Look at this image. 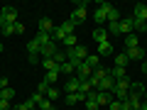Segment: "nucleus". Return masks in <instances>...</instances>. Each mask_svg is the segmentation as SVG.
<instances>
[{"mask_svg": "<svg viewBox=\"0 0 147 110\" xmlns=\"http://www.w3.org/2000/svg\"><path fill=\"white\" fill-rule=\"evenodd\" d=\"M86 17H88V10H86V3H76V7H74L71 17H69V22H71L74 27L76 25H84Z\"/></svg>", "mask_w": 147, "mask_h": 110, "instance_id": "1", "label": "nucleus"}, {"mask_svg": "<svg viewBox=\"0 0 147 110\" xmlns=\"http://www.w3.org/2000/svg\"><path fill=\"white\" fill-rule=\"evenodd\" d=\"M69 34H74V25L66 20L64 25L54 27V32H52V39H54V42H64V37H69Z\"/></svg>", "mask_w": 147, "mask_h": 110, "instance_id": "2", "label": "nucleus"}, {"mask_svg": "<svg viewBox=\"0 0 147 110\" xmlns=\"http://www.w3.org/2000/svg\"><path fill=\"white\" fill-rule=\"evenodd\" d=\"M125 56H127V61H145V49L142 47L125 49Z\"/></svg>", "mask_w": 147, "mask_h": 110, "instance_id": "3", "label": "nucleus"}, {"mask_svg": "<svg viewBox=\"0 0 147 110\" xmlns=\"http://www.w3.org/2000/svg\"><path fill=\"white\" fill-rule=\"evenodd\" d=\"M0 12H3V17H5L7 25H15V22H17V7L5 5V7H0Z\"/></svg>", "mask_w": 147, "mask_h": 110, "instance_id": "4", "label": "nucleus"}, {"mask_svg": "<svg viewBox=\"0 0 147 110\" xmlns=\"http://www.w3.org/2000/svg\"><path fill=\"white\" fill-rule=\"evenodd\" d=\"M64 88H66V95L69 93H79L81 91V78L79 76H69V81L64 83Z\"/></svg>", "mask_w": 147, "mask_h": 110, "instance_id": "5", "label": "nucleus"}, {"mask_svg": "<svg viewBox=\"0 0 147 110\" xmlns=\"http://www.w3.org/2000/svg\"><path fill=\"white\" fill-rule=\"evenodd\" d=\"M59 49H57V42H49V44H44L42 49H39V59H54V54H57Z\"/></svg>", "mask_w": 147, "mask_h": 110, "instance_id": "6", "label": "nucleus"}, {"mask_svg": "<svg viewBox=\"0 0 147 110\" xmlns=\"http://www.w3.org/2000/svg\"><path fill=\"white\" fill-rule=\"evenodd\" d=\"M108 7H110V3H100V5L93 10V20L98 22V25H103V22H105V10H108Z\"/></svg>", "mask_w": 147, "mask_h": 110, "instance_id": "7", "label": "nucleus"}, {"mask_svg": "<svg viewBox=\"0 0 147 110\" xmlns=\"http://www.w3.org/2000/svg\"><path fill=\"white\" fill-rule=\"evenodd\" d=\"M132 17H135V20H145V22H147V5H145V3H137V5L132 7Z\"/></svg>", "mask_w": 147, "mask_h": 110, "instance_id": "8", "label": "nucleus"}, {"mask_svg": "<svg viewBox=\"0 0 147 110\" xmlns=\"http://www.w3.org/2000/svg\"><path fill=\"white\" fill-rule=\"evenodd\" d=\"M98 56H113V42L105 39V42L98 44Z\"/></svg>", "mask_w": 147, "mask_h": 110, "instance_id": "9", "label": "nucleus"}, {"mask_svg": "<svg viewBox=\"0 0 147 110\" xmlns=\"http://www.w3.org/2000/svg\"><path fill=\"white\" fill-rule=\"evenodd\" d=\"M105 22H108V25H113V22H120V12H118V7L110 5L108 10H105Z\"/></svg>", "mask_w": 147, "mask_h": 110, "instance_id": "10", "label": "nucleus"}, {"mask_svg": "<svg viewBox=\"0 0 147 110\" xmlns=\"http://www.w3.org/2000/svg\"><path fill=\"white\" fill-rule=\"evenodd\" d=\"M108 76L113 81H120V78H127V73H125V68H120V66H113V68H108Z\"/></svg>", "mask_w": 147, "mask_h": 110, "instance_id": "11", "label": "nucleus"}, {"mask_svg": "<svg viewBox=\"0 0 147 110\" xmlns=\"http://www.w3.org/2000/svg\"><path fill=\"white\" fill-rule=\"evenodd\" d=\"M118 25H120V32H123V34H132V15H130V17H123Z\"/></svg>", "mask_w": 147, "mask_h": 110, "instance_id": "12", "label": "nucleus"}, {"mask_svg": "<svg viewBox=\"0 0 147 110\" xmlns=\"http://www.w3.org/2000/svg\"><path fill=\"white\" fill-rule=\"evenodd\" d=\"M108 37H110V34H108V30H105V27H96V30H93V39H96L98 44H100V42H105Z\"/></svg>", "mask_w": 147, "mask_h": 110, "instance_id": "13", "label": "nucleus"}, {"mask_svg": "<svg viewBox=\"0 0 147 110\" xmlns=\"http://www.w3.org/2000/svg\"><path fill=\"white\" fill-rule=\"evenodd\" d=\"M113 86H115V81L108 76V78H103V81L98 83V91H100V93H110V91H113Z\"/></svg>", "mask_w": 147, "mask_h": 110, "instance_id": "14", "label": "nucleus"}, {"mask_svg": "<svg viewBox=\"0 0 147 110\" xmlns=\"http://www.w3.org/2000/svg\"><path fill=\"white\" fill-rule=\"evenodd\" d=\"M84 64H86V66H88V68H93V71H96V68L100 66V56H98V54H88Z\"/></svg>", "mask_w": 147, "mask_h": 110, "instance_id": "15", "label": "nucleus"}, {"mask_svg": "<svg viewBox=\"0 0 147 110\" xmlns=\"http://www.w3.org/2000/svg\"><path fill=\"white\" fill-rule=\"evenodd\" d=\"M59 73H66V76H76V66H74L71 61H64L61 66H59Z\"/></svg>", "mask_w": 147, "mask_h": 110, "instance_id": "16", "label": "nucleus"}, {"mask_svg": "<svg viewBox=\"0 0 147 110\" xmlns=\"http://www.w3.org/2000/svg\"><path fill=\"white\" fill-rule=\"evenodd\" d=\"M39 32H47V34H52V32H54V25H52L49 17H42V20H39Z\"/></svg>", "mask_w": 147, "mask_h": 110, "instance_id": "17", "label": "nucleus"}, {"mask_svg": "<svg viewBox=\"0 0 147 110\" xmlns=\"http://www.w3.org/2000/svg\"><path fill=\"white\" fill-rule=\"evenodd\" d=\"M39 42H37V39H30V42H27V52H30V56H39Z\"/></svg>", "mask_w": 147, "mask_h": 110, "instance_id": "18", "label": "nucleus"}, {"mask_svg": "<svg viewBox=\"0 0 147 110\" xmlns=\"http://www.w3.org/2000/svg\"><path fill=\"white\" fill-rule=\"evenodd\" d=\"M91 73H93V68H88L86 64H81V66H79V71H76V76H79L81 81H86V78H91Z\"/></svg>", "mask_w": 147, "mask_h": 110, "instance_id": "19", "label": "nucleus"}, {"mask_svg": "<svg viewBox=\"0 0 147 110\" xmlns=\"http://www.w3.org/2000/svg\"><path fill=\"white\" fill-rule=\"evenodd\" d=\"M34 39L39 42V47H44V44L54 42V39H52V34H47V32H37V34H34Z\"/></svg>", "mask_w": 147, "mask_h": 110, "instance_id": "20", "label": "nucleus"}, {"mask_svg": "<svg viewBox=\"0 0 147 110\" xmlns=\"http://www.w3.org/2000/svg\"><path fill=\"white\" fill-rule=\"evenodd\" d=\"M96 93H98V95H96V100H98V108H100V105H108L110 100H113V95H110V93H100V91H96Z\"/></svg>", "mask_w": 147, "mask_h": 110, "instance_id": "21", "label": "nucleus"}, {"mask_svg": "<svg viewBox=\"0 0 147 110\" xmlns=\"http://www.w3.org/2000/svg\"><path fill=\"white\" fill-rule=\"evenodd\" d=\"M125 47L132 49V47H140V42H137V34L132 32V34H125Z\"/></svg>", "mask_w": 147, "mask_h": 110, "instance_id": "22", "label": "nucleus"}, {"mask_svg": "<svg viewBox=\"0 0 147 110\" xmlns=\"http://www.w3.org/2000/svg\"><path fill=\"white\" fill-rule=\"evenodd\" d=\"M64 47L66 49H74V47H79V42H76V34H69V37H64Z\"/></svg>", "mask_w": 147, "mask_h": 110, "instance_id": "23", "label": "nucleus"}, {"mask_svg": "<svg viewBox=\"0 0 147 110\" xmlns=\"http://www.w3.org/2000/svg\"><path fill=\"white\" fill-rule=\"evenodd\" d=\"M93 78L98 81V83H100V81H103V78H108V68L98 66V68H96V71H93Z\"/></svg>", "mask_w": 147, "mask_h": 110, "instance_id": "24", "label": "nucleus"}, {"mask_svg": "<svg viewBox=\"0 0 147 110\" xmlns=\"http://www.w3.org/2000/svg\"><path fill=\"white\" fill-rule=\"evenodd\" d=\"M57 78H59V68H54V71H47V76H44V81H47L49 86L57 83Z\"/></svg>", "mask_w": 147, "mask_h": 110, "instance_id": "25", "label": "nucleus"}, {"mask_svg": "<svg viewBox=\"0 0 147 110\" xmlns=\"http://www.w3.org/2000/svg\"><path fill=\"white\" fill-rule=\"evenodd\" d=\"M12 98H15V91H12L10 86H7V88H3V91H0V100H12Z\"/></svg>", "mask_w": 147, "mask_h": 110, "instance_id": "26", "label": "nucleus"}, {"mask_svg": "<svg viewBox=\"0 0 147 110\" xmlns=\"http://www.w3.org/2000/svg\"><path fill=\"white\" fill-rule=\"evenodd\" d=\"M145 88H147V86H142V83H130V91H127V93H137V95H145Z\"/></svg>", "mask_w": 147, "mask_h": 110, "instance_id": "27", "label": "nucleus"}, {"mask_svg": "<svg viewBox=\"0 0 147 110\" xmlns=\"http://www.w3.org/2000/svg\"><path fill=\"white\" fill-rule=\"evenodd\" d=\"M132 30H137V32H147V22H145V20H135V17H132Z\"/></svg>", "mask_w": 147, "mask_h": 110, "instance_id": "28", "label": "nucleus"}, {"mask_svg": "<svg viewBox=\"0 0 147 110\" xmlns=\"http://www.w3.org/2000/svg\"><path fill=\"white\" fill-rule=\"evenodd\" d=\"M127 64H130V61H127V56H125V52H123V54H115V66H120V68H125Z\"/></svg>", "mask_w": 147, "mask_h": 110, "instance_id": "29", "label": "nucleus"}, {"mask_svg": "<svg viewBox=\"0 0 147 110\" xmlns=\"http://www.w3.org/2000/svg\"><path fill=\"white\" fill-rule=\"evenodd\" d=\"M42 66L47 71H54V68H59V64H54V59H42Z\"/></svg>", "mask_w": 147, "mask_h": 110, "instance_id": "30", "label": "nucleus"}, {"mask_svg": "<svg viewBox=\"0 0 147 110\" xmlns=\"http://www.w3.org/2000/svg\"><path fill=\"white\" fill-rule=\"evenodd\" d=\"M115 88H120V91H130V78H120V81H115Z\"/></svg>", "mask_w": 147, "mask_h": 110, "instance_id": "31", "label": "nucleus"}, {"mask_svg": "<svg viewBox=\"0 0 147 110\" xmlns=\"http://www.w3.org/2000/svg\"><path fill=\"white\" fill-rule=\"evenodd\" d=\"M44 98H47V100H52V103H54V100L59 98V91H57V88H54V86H52V88H49L47 93H44Z\"/></svg>", "mask_w": 147, "mask_h": 110, "instance_id": "32", "label": "nucleus"}, {"mask_svg": "<svg viewBox=\"0 0 147 110\" xmlns=\"http://www.w3.org/2000/svg\"><path fill=\"white\" fill-rule=\"evenodd\" d=\"M49 88H52V86H49V83H47V81H44V78H42V81H39V86H37V93H42V95H44V93H47V91H49Z\"/></svg>", "mask_w": 147, "mask_h": 110, "instance_id": "33", "label": "nucleus"}, {"mask_svg": "<svg viewBox=\"0 0 147 110\" xmlns=\"http://www.w3.org/2000/svg\"><path fill=\"white\" fill-rule=\"evenodd\" d=\"M42 100H44V95H42V93H32L30 103H32V105H37V108H39V103H42Z\"/></svg>", "mask_w": 147, "mask_h": 110, "instance_id": "34", "label": "nucleus"}, {"mask_svg": "<svg viewBox=\"0 0 147 110\" xmlns=\"http://www.w3.org/2000/svg\"><path fill=\"white\" fill-rule=\"evenodd\" d=\"M64 61H66V52H57V54H54V64H59V66H61Z\"/></svg>", "mask_w": 147, "mask_h": 110, "instance_id": "35", "label": "nucleus"}, {"mask_svg": "<svg viewBox=\"0 0 147 110\" xmlns=\"http://www.w3.org/2000/svg\"><path fill=\"white\" fill-rule=\"evenodd\" d=\"M3 34H5V37H12V34H15V25H5V27H3Z\"/></svg>", "mask_w": 147, "mask_h": 110, "instance_id": "36", "label": "nucleus"}, {"mask_svg": "<svg viewBox=\"0 0 147 110\" xmlns=\"http://www.w3.org/2000/svg\"><path fill=\"white\" fill-rule=\"evenodd\" d=\"M12 105H10V100H0V110H10Z\"/></svg>", "mask_w": 147, "mask_h": 110, "instance_id": "37", "label": "nucleus"}, {"mask_svg": "<svg viewBox=\"0 0 147 110\" xmlns=\"http://www.w3.org/2000/svg\"><path fill=\"white\" fill-rule=\"evenodd\" d=\"M25 32V25H20V22H15V34H22Z\"/></svg>", "mask_w": 147, "mask_h": 110, "instance_id": "38", "label": "nucleus"}, {"mask_svg": "<svg viewBox=\"0 0 147 110\" xmlns=\"http://www.w3.org/2000/svg\"><path fill=\"white\" fill-rule=\"evenodd\" d=\"M3 88H7V78H0V91Z\"/></svg>", "mask_w": 147, "mask_h": 110, "instance_id": "39", "label": "nucleus"}, {"mask_svg": "<svg viewBox=\"0 0 147 110\" xmlns=\"http://www.w3.org/2000/svg\"><path fill=\"white\" fill-rule=\"evenodd\" d=\"M5 25H7V22H5V17H3V12H0V30H3Z\"/></svg>", "mask_w": 147, "mask_h": 110, "instance_id": "40", "label": "nucleus"}, {"mask_svg": "<svg viewBox=\"0 0 147 110\" xmlns=\"http://www.w3.org/2000/svg\"><path fill=\"white\" fill-rule=\"evenodd\" d=\"M142 73H147V61H142Z\"/></svg>", "mask_w": 147, "mask_h": 110, "instance_id": "41", "label": "nucleus"}, {"mask_svg": "<svg viewBox=\"0 0 147 110\" xmlns=\"http://www.w3.org/2000/svg\"><path fill=\"white\" fill-rule=\"evenodd\" d=\"M140 110H147V103H142V108H140Z\"/></svg>", "mask_w": 147, "mask_h": 110, "instance_id": "42", "label": "nucleus"}, {"mask_svg": "<svg viewBox=\"0 0 147 110\" xmlns=\"http://www.w3.org/2000/svg\"><path fill=\"white\" fill-rule=\"evenodd\" d=\"M142 98H145V103H147V88H145V95H142Z\"/></svg>", "mask_w": 147, "mask_h": 110, "instance_id": "43", "label": "nucleus"}, {"mask_svg": "<svg viewBox=\"0 0 147 110\" xmlns=\"http://www.w3.org/2000/svg\"><path fill=\"white\" fill-rule=\"evenodd\" d=\"M0 52H3V42H0Z\"/></svg>", "mask_w": 147, "mask_h": 110, "instance_id": "44", "label": "nucleus"}, {"mask_svg": "<svg viewBox=\"0 0 147 110\" xmlns=\"http://www.w3.org/2000/svg\"><path fill=\"white\" fill-rule=\"evenodd\" d=\"M105 110H110V108H105Z\"/></svg>", "mask_w": 147, "mask_h": 110, "instance_id": "45", "label": "nucleus"}]
</instances>
